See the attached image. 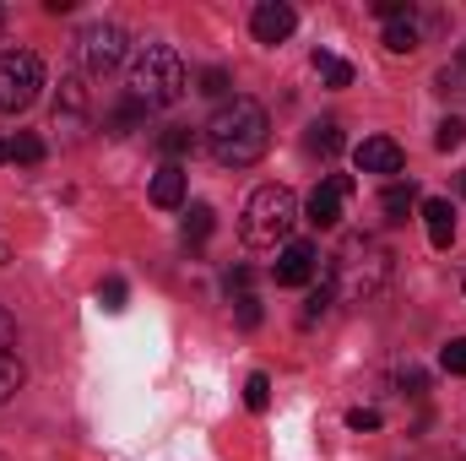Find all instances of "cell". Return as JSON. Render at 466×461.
I'll return each instance as SVG.
<instances>
[{
	"label": "cell",
	"instance_id": "cell-25",
	"mask_svg": "<svg viewBox=\"0 0 466 461\" xmlns=\"http://www.w3.org/2000/svg\"><path fill=\"white\" fill-rule=\"evenodd\" d=\"M11 158H16V163H44V141H38L33 130H22V136L11 141Z\"/></svg>",
	"mask_w": 466,
	"mask_h": 461
},
{
	"label": "cell",
	"instance_id": "cell-32",
	"mask_svg": "<svg viewBox=\"0 0 466 461\" xmlns=\"http://www.w3.org/2000/svg\"><path fill=\"white\" fill-rule=\"evenodd\" d=\"M223 288H228V299H238V293H249V266H233Z\"/></svg>",
	"mask_w": 466,
	"mask_h": 461
},
{
	"label": "cell",
	"instance_id": "cell-22",
	"mask_svg": "<svg viewBox=\"0 0 466 461\" xmlns=\"http://www.w3.org/2000/svg\"><path fill=\"white\" fill-rule=\"evenodd\" d=\"M244 407H249V413H266V407H271V380H266V374H249V380H244Z\"/></svg>",
	"mask_w": 466,
	"mask_h": 461
},
{
	"label": "cell",
	"instance_id": "cell-34",
	"mask_svg": "<svg viewBox=\"0 0 466 461\" xmlns=\"http://www.w3.org/2000/svg\"><path fill=\"white\" fill-rule=\"evenodd\" d=\"M5 158H11V141H0V163H5Z\"/></svg>",
	"mask_w": 466,
	"mask_h": 461
},
{
	"label": "cell",
	"instance_id": "cell-11",
	"mask_svg": "<svg viewBox=\"0 0 466 461\" xmlns=\"http://www.w3.org/2000/svg\"><path fill=\"white\" fill-rule=\"evenodd\" d=\"M185 190H190V174L179 163H163L152 174V207H185Z\"/></svg>",
	"mask_w": 466,
	"mask_h": 461
},
{
	"label": "cell",
	"instance_id": "cell-33",
	"mask_svg": "<svg viewBox=\"0 0 466 461\" xmlns=\"http://www.w3.org/2000/svg\"><path fill=\"white\" fill-rule=\"evenodd\" d=\"M11 343H16V321H11L5 304H0V353H11Z\"/></svg>",
	"mask_w": 466,
	"mask_h": 461
},
{
	"label": "cell",
	"instance_id": "cell-2",
	"mask_svg": "<svg viewBox=\"0 0 466 461\" xmlns=\"http://www.w3.org/2000/svg\"><path fill=\"white\" fill-rule=\"evenodd\" d=\"M185 87H190V71H185L179 49H168V44H141V49L130 55V98H141L147 109L179 104Z\"/></svg>",
	"mask_w": 466,
	"mask_h": 461
},
{
	"label": "cell",
	"instance_id": "cell-35",
	"mask_svg": "<svg viewBox=\"0 0 466 461\" xmlns=\"http://www.w3.org/2000/svg\"><path fill=\"white\" fill-rule=\"evenodd\" d=\"M0 27H5V5H0Z\"/></svg>",
	"mask_w": 466,
	"mask_h": 461
},
{
	"label": "cell",
	"instance_id": "cell-16",
	"mask_svg": "<svg viewBox=\"0 0 466 461\" xmlns=\"http://www.w3.org/2000/svg\"><path fill=\"white\" fill-rule=\"evenodd\" d=\"M315 71L326 77V87H352V66L337 60V55H326V49H315Z\"/></svg>",
	"mask_w": 466,
	"mask_h": 461
},
{
	"label": "cell",
	"instance_id": "cell-3",
	"mask_svg": "<svg viewBox=\"0 0 466 461\" xmlns=\"http://www.w3.org/2000/svg\"><path fill=\"white\" fill-rule=\"evenodd\" d=\"M293 223H299L293 190H288V185H260V190L244 201V223H238V233H244L249 250H277V244L293 233Z\"/></svg>",
	"mask_w": 466,
	"mask_h": 461
},
{
	"label": "cell",
	"instance_id": "cell-15",
	"mask_svg": "<svg viewBox=\"0 0 466 461\" xmlns=\"http://www.w3.org/2000/svg\"><path fill=\"white\" fill-rule=\"evenodd\" d=\"M141 119H147V104L125 93V98H119L115 109H109V130H115V136H130V130H136Z\"/></svg>",
	"mask_w": 466,
	"mask_h": 461
},
{
	"label": "cell",
	"instance_id": "cell-5",
	"mask_svg": "<svg viewBox=\"0 0 466 461\" xmlns=\"http://www.w3.org/2000/svg\"><path fill=\"white\" fill-rule=\"evenodd\" d=\"M44 87V60L33 49H5L0 55V115H22Z\"/></svg>",
	"mask_w": 466,
	"mask_h": 461
},
{
	"label": "cell",
	"instance_id": "cell-20",
	"mask_svg": "<svg viewBox=\"0 0 466 461\" xmlns=\"http://www.w3.org/2000/svg\"><path fill=\"white\" fill-rule=\"evenodd\" d=\"M190 147H196V136H190L185 125H174V130H163V136H157V152H163V158H185Z\"/></svg>",
	"mask_w": 466,
	"mask_h": 461
},
{
	"label": "cell",
	"instance_id": "cell-4",
	"mask_svg": "<svg viewBox=\"0 0 466 461\" xmlns=\"http://www.w3.org/2000/svg\"><path fill=\"white\" fill-rule=\"evenodd\" d=\"M331 288H342L348 299H369V293H380V282L390 277V250H380L374 239H352L348 250L331 261Z\"/></svg>",
	"mask_w": 466,
	"mask_h": 461
},
{
	"label": "cell",
	"instance_id": "cell-28",
	"mask_svg": "<svg viewBox=\"0 0 466 461\" xmlns=\"http://www.w3.org/2000/svg\"><path fill=\"white\" fill-rule=\"evenodd\" d=\"M380 424H385V418H380L374 407H352V413H348V429H358V435H374Z\"/></svg>",
	"mask_w": 466,
	"mask_h": 461
},
{
	"label": "cell",
	"instance_id": "cell-13",
	"mask_svg": "<svg viewBox=\"0 0 466 461\" xmlns=\"http://www.w3.org/2000/svg\"><path fill=\"white\" fill-rule=\"evenodd\" d=\"M418 207V190H412V179L401 185H385V196H380V212H385V223H407V212Z\"/></svg>",
	"mask_w": 466,
	"mask_h": 461
},
{
	"label": "cell",
	"instance_id": "cell-29",
	"mask_svg": "<svg viewBox=\"0 0 466 461\" xmlns=\"http://www.w3.org/2000/svg\"><path fill=\"white\" fill-rule=\"evenodd\" d=\"M440 369H451V374H466V337H456V343L440 353Z\"/></svg>",
	"mask_w": 466,
	"mask_h": 461
},
{
	"label": "cell",
	"instance_id": "cell-18",
	"mask_svg": "<svg viewBox=\"0 0 466 461\" xmlns=\"http://www.w3.org/2000/svg\"><path fill=\"white\" fill-rule=\"evenodd\" d=\"M212 229H218V212H212L207 201H196V207H190V218H185V239H190V244H201Z\"/></svg>",
	"mask_w": 466,
	"mask_h": 461
},
{
	"label": "cell",
	"instance_id": "cell-24",
	"mask_svg": "<svg viewBox=\"0 0 466 461\" xmlns=\"http://www.w3.org/2000/svg\"><path fill=\"white\" fill-rule=\"evenodd\" d=\"M16 385H22V364H16L11 353H0V407L16 396Z\"/></svg>",
	"mask_w": 466,
	"mask_h": 461
},
{
	"label": "cell",
	"instance_id": "cell-27",
	"mask_svg": "<svg viewBox=\"0 0 466 461\" xmlns=\"http://www.w3.org/2000/svg\"><path fill=\"white\" fill-rule=\"evenodd\" d=\"M233 304H238V326L255 332V326H260V299H255V293H238Z\"/></svg>",
	"mask_w": 466,
	"mask_h": 461
},
{
	"label": "cell",
	"instance_id": "cell-30",
	"mask_svg": "<svg viewBox=\"0 0 466 461\" xmlns=\"http://www.w3.org/2000/svg\"><path fill=\"white\" fill-rule=\"evenodd\" d=\"M125 293H130V288H125V277H109V282L98 288V299H104V310H125Z\"/></svg>",
	"mask_w": 466,
	"mask_h": 461
},
{
	"label": "cell",
	"instance_id": "cell-14",
	"mask_svg": "<svg viewBox=\"0 0 466 461\" xmlns=\"http://www.w3.org/2000/svg\"><path fill=\"white\" fill-rule=\"evenodd\" d=\"M385 49H390V55H412V49H418V22H412V16L385 22Z\"/></svg>",
	"mask_w": 466,
	"mask_h": 461
},
{
	"label": "cell",
	"instance_id": "cell-19",
	"mask_svg": "<svg viewBox=\"0 0 466 461\" xmlns=\"http://www.w3.org/2000/svg\"><path fill=\"white\" fill-rule=\"evenodd\" d=\"M304 141H309V152H326V158H331V152H342V130H337L331 119H326V125H309V136H304Z\"/></svg>",
	"mask_w": 466,
	"mask_h": 461
},
{
	"label": "cell",
	"instance_id": "cell-10",
	"mask_svg": "<svg viewBox=\"0 0 466 461\" xmlns=\"http://www.w3.org/2000/svg\"><path fill=\"white\" fill-rule=\"evenodd\" d=\"M352 163H358V174H401L407 152H401L390 136H369V141L352 147Z\"/></svg>",
	"mask_w": 466,
	"mask_h": 461
},
{
	"label": "cell",
	"instance_id": "cell-12",
	"mask_svg": "<svg viewBox=\"0 0 466 461\" xmlns=\"http://www.w3.org/2000/svg\"><path fill=\"white\" fill-rule=\"evenodd\" d=\"M423 223H429V244H434V250H451V244H456V212H451V201L429 196V201H423Z\"/></svg>",
	"mask_w": 466,
	"mask_h": 461
},
{
	"label": "cell",
	"instance_id": "cell-17",
	"mask_svg": "<svg viewBox=\"0 0 466 461\" xmlns=\"http://www.w3.org/2000/svg\"><path fill=\"white\" fill-rule=\"evenodd\" d=\"M434 82H440V93H445V98H451V93L466 98V49L451 60V66H440V77H434Z\"/></svg>",
	"mask_w": 466,
	"mask_h": 461
},
{
	"label": "cell",
	"instance_id": "cell-6",
	"mask_svg": "<svg viewBox=\"0 0 466 461\" xmlns=\"http://www.w3.org/2000/svg\"><path fill=\"white\" fill-rule=\"evenodd\" d=\"M125 55H130V38H125L119 22H93V27L82 33V60H87L93 77H109Z\"/></svg>",
	"mask_w": 466,
	"mask_h": 461
},
{
	"label": "cell",
	"instance_id": "cell-26",
	"mask_svg": "<svg viewBox=\"0 0 466 461\" xmlns=\"http://www.w3.org/2000/svg\"><path fill=\"white\" fill-rule=\"evenodd\" d=\"M228 87H233V77L223 66H207V71H201V93H207V98H223Z\"/></svg>",
	"mask_w": 466,
	"mask_h": 461
},
{
	"label": "cell",
	"instance_id": "cell-21",
	"mask_svg": "<svg viewBox=\"0 0 466 461\" xmlns=\"http://www.w3.org/2000/svg\"><path fill=\"white\" fill-rule=\"evenodd\" d=\"M331 299H337L331 277H326V282H315V288H309V299H304V321H320V315L331 310Z\"/></svg>",
	"mask_w": 466,
	"mask_h": 461
},
{
	"label": "cell",
	"instance_id": "cell-1",
	"mask_svg": "<svg viewBox=\"0 0 466 461\" xmlns=\"http://www.w3.org/2000/svg\"><path fill=\"white\" fill-rule=\"evenodd\" d=\"M207 147L223 169H249L271 147V119L255 98H228L218 115L207 119Z\"/></svg>",
	"mask_w": 466,
	"mask_h": 461
},
{
	"label": "cell",
	"instance_id": "cell-23",
	"mask_svg": "<svg viewBox=\"0 0 466 461\" xmlns=\"http://www.w3.org/2000/svg\"><path fill=\"white\" fill-rule=\"evenodd\" d=\"M461 141H466V119H461V115L440 119V130H434V147H440V152H456Z\"/></svg>",
	"mask_w": 466,
	"mask_h": 461
},
{
	"label": "cell",
	"instance_id": "cell-7",
	"mask_svg": "<svg viewBox=\"0 0 466 461\" xmlns=\"http://www.w3.org/2000/svg\"><path fill=\"white\" fill-rule=\"evenodd\" d=\"M348 196H352L348 174L320 179V185L309 190V207H304V212H309V223H315V229H337V223H342V201H348Z\"/></svg>",
	"mask_w": 466,
	"mask_h": 461
},
{
	"label": "cell",
	"instance_id": "cell-36",
	"mask_svg": "<svg viewBox=\"0 0 466 461\" xmlns=\"http://www.w3.org/2000/svg\"><path fill=\"white\" fill-rule=\"evenodd\" d=\"M461 196H466V174H461Z\"/></svg>",
	"mask_w": 466,
	"mask_h": 461
},
{
	"label": "cell",
	"instance_id": "cell-31",
	"mask_svg": "<svg viewBox=\"0 0 466 461\" xmlns=\"http://www.w3.org/2000/svg\"><path fill=\"white\" fill-rule=\"evenodd\" d=\"M374 11H380L385 22H396V16H412V0H374Z\"/></svg>",
	"mask_w": 466,
	"mask_h": 461
},
{
	"label": "cell",
	"instance_id": "cell-9",
	"mask_svg": "<svg viewBox=\"0 0 466 461\" xmlns=\"http://www.w3.org/2000/svg\"><path fill=\"white\" fill-rule=\"evenodd\" d=\"M293 27H299V11H293L288 0H260L255 16H249V33H255L260 44H282Z\"/></svg>",
	"mask_w": 466,
	"mask_h": 461
},
{
	"label": "cell",
	"instance_id": "cell-8",
	"mask_svg": "<svg viewBox=\"0 0 466 461\" xmlns=\"http://www.w3.org/2000/svg\"><path fill=\"white\" fill-rule=\"evenodd\" d=\"M315 271H320V255H315V244H304V239H293V244H282V255H277V288H309L315 282Z\"/></svg>",
	"mask_w": 466,
	"mask_h": 461
}]
</instances>
